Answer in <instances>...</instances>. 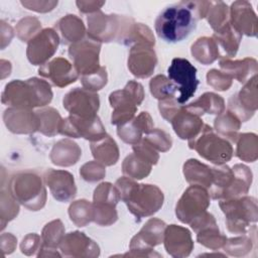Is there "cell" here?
I'll return each instance as SVG.
<instances>
[{"instance_id": "obj_1", "label": "cell", "mask_w": 258, "mask_h": 258, "mask_svg": "<svg viewBox=\"0 0 258 258\" xmlns=\"http://www.w3.org/2000/svg\"><path fill=\"white\" fill-rule=\"evenodd\" d=\"M114 185L119 192L120 200L138 220L153 216L163 205L164 195L157 185L137 183L133 178L125 175L118 178Z\"/></svg>"}, {"instance_id": "obj_2", "label": "cell", "mask_w": 258, "mask_h": 258, "mask_svg": "<svg viewBox=\"0 0 258 258\" xmlns=\"http://www.w3.org/2000/svg\"><path fill=\"white\" fill-rule=\"evenodd\" d=\"M198 17L194 1H180L165 7L156 17L157 35L166 42L175 43L186 38L197 27Z\"/></svg>"}, {"instance_id": "obj_3", "label": "cell", "mask_w": 258, "mask_h": 258, "mask_svg": "<svg viewBox=\"0 0 258 258\" xmlns=\"http://www.w3.org/2000/svg\"><path fill=\"white\" fill-rule=\"evenodd\" d=\"M51 86L47 81L33 77L26 81L13 80L6 84L2 95V104L18 109L46 107L52 100Z\"/></svg>"}, {"instance_id": "obj_4", "label": "cell", "mask_w": 258, "mask_h": 258, "mask_svg": "<svg viewBox=\"0 0 258 258\" xmlns=\"http://www.w3.org/2000/svg\"><path fill=\"white\" fill-rule=\"evenodd\" d=\"M42 177L30 170L15 173L9 180L8 188L17 202L29 211H39L46 203L47 192Z\"/></svg>"}, {"instance_id": "obj_5", "label": "cell", "mask_w": 258, "mask_h": 258, "mask_svg": "<svg viewBox=\"0 0 258 258\" xmlns=\"http://www.w3.org/2000/svg\"><path fill=\"white\" fill-rule=\"evenodd\" d=\"M134 22L130 16L105 14L100 10L88 15L87 35L101 43L112 41L122 43Z\"/></svg>"}, {"instance_id": "obj_6", "label": "cell", "mask_w": 258, "mask_h": 258, "mask_svg": "<svg viewBox=\"0 0 258 258\" xmlns=\"http://www.w3.org/2000/svg\"><path fill=\"white\" fill-rule=\"evenodd\" d=\"M219 206L225 215L227 229L231 233L246 234L250 224L258 220L257 200L253 197L245 195L223 199L220 200Z\"/></svg>"}, {"instance_id": "obj_7", "label": "cell", "mask_w": 258, "mask_h": 258, "mask_svg": "<svg viewBox=\"0 0 258 258\" xmlns=\"http://www.w3.org/2000/svg\"><path fill=\"white\" fill-rule=\"evenodd\" d=\"M187 141L190 149L216 165L225 164L231 160L234 153L231 142L218 135L208 124H204L199 134Z\"/></svg>"}, {"instance_id": "obj_8", "label": "cell", "mask_w": 258, "mask_h": 258, "mask_svg": "<svg viewBox=\"0 0 258 258\" xmlns=\"http://www.w3.org/2000/svg\"><path fill=\"white\" fill-rule=\"evenodd\" d=\"M144 97L143 86L136 81H129L123 89L112 92L109 95V103L113 109L111 123L119 126L132 120Z\"/></svg>"}, {"instance_id": "obj_9", "label": "cell", "mask_w": 258, "mask_h": 258, "mask_svg": "<svg viewBox=\"0 0 258 258\" xmlns=\"http://www.w3.org/2000/svg\"><path fill=\"white\" fill-rule=\"evenodd\" d=\"M166 224L157 218H150L141 230L131 239L130 251L123 256L126 257H161L153 250L155 246L163 243Z\"/></svg>"}, {"instance_id": "obj_10", "label": "cell", "mask_w": 258, "mask_h": 258, "mask_svg": "<svg viewBox=\"0 0 258 258\" xmlns=\"http://www.w3.org/2000/svg\"><path fill=\"white\" fill-rule=\"evenodd\" d=\"M120 201L119 192L111 182H101L93 195V222L99 226H111L118 220L116 206Z\"/></svg>"}, {"instance_id": "obj_11", "label": "cell", "mask_w": 258, "mask_h": 258, "mask_svg": "<svg viewBox=\"0 0 258 258\" xmlns=\"http://www.w3.org/2000/svg\"><path fill=\"white\" fill-rule=\"evenodd\" d=\"M168 79L175 85L178 94L176 98L179 104L187 102L196 93L200 81L197 78V69L189 60L182 57H174L167 69Z\"/></svg>"}, {"instance_id": "obj_12", "label": "cell", "mask_w": 258, "mask_h": 258, "mask_svg": "<svg viewBox=\"0 0 258 258\" xmlns=\"http://www.w3.org/2000/svg\"><path fill=\"white\" fill-rule=\"evenodd\" d=\"M209 206L210 196L208 189L201 185L191 184L179 198L175 206V215L181 223L189 225L194 220L206 213Z\"/></svg>"}, {"instance_id": "obj_13", "label": "cell", "mask_w": 258, "mask_h": 258, "mask_svg": "<svg viewBox=\"0 0 258 258\" xmlns=\"http://www.w3.org/2000/svg\"><path fill=\"white\" fill-rule=\"evenodd\" d=\"M101 44L87 35L83 40L69 46V55L79 75H90L100 69Z\"/></svg>"}, {"instance_id": "obj_14", "label": "cell", "mask_w": 258, "mask_h": 258, "mask_svg": "<svg viewBox=\"0 0 258 258\" xmlns=\"http://www.w3.org/2000/svg\"><path fill=\"white\" fill-rule=\"evenodd\" d=\"M59 134L71 138H84L93 142L103 138L107 133L98 115L88 118L70 115L62 119Z\"/></svg>"}, {"instance_id": "obj_15", "label": "cell", "mask_w": 258, "mask_h": 258, "mask_svg": "<svg viewBox=\"0 0 258 258\" xmlns=\"http://www.w3.org/2000/svg\"><path fill=\"white\" fill-rule=\"evenodd\" d=\"M59 35L53 28H44L27 42L26 56L33 66H43L53 56L59 45Z\"/></svg>"}, {"instance_id": "obj_16", "label": "cell", "mask_w": 258, "mask_h": 258, "mask_svg": "<svg viewBox=\"0 0 258 258\" xmlns=\"http://www.w3.org/2000/svg\"><path fill=\"white\" fill-rule=\"evenodd\" d=\"M258 108L257 75L249 79L243 88L228 100V111L233 113L241 122L251 119Z\"/></svg>"}, {"instance_id": "obj_17", "label": "cell", "mask_w": 258, "mask_h": 258, "mask_svg": "<svg viewBox=\"0 0 258 258\" xmlns=\"http://www.w3.org/2000/svg\"><path fill=\"white\" fill-rule=\"evenodd\" d=\"M62 105L70 115L88 118L97 115L100 108V99L95 92L84 88H75L64 95Z\"/></svg>"}, {"instance_id": "obj_18", "label": "cell", "mask_w": 258, "mask_h": 258, "mask_svg": "<svg viewBox=\"0 0 258 258\" xmlns=\"http://www.w3.org/2000/svg\"><path fill=\"white\" fill-rule=\"evenodd\" d=\"M189 226L197 234V241L210 250L223 248L228 239L220 232L215 217L209 212L194 220Z\"/></svg>"}, {"instance_id": "obj_19", "label": "cell", "mask_w": 258, "mask_h": 258, "mask_svg": "<svg viewBox=\"0 0 258 258\" xmlns=\"http://www.w3.org/2000/svg\"><path fill=\"white\" fill-rule=\"evenodd\" d=\"M45 185L48 186L51 196L60 203H68L75 199L77 186L74 175L61 169H47L43 174Z\"/></svg>"}, {"instance_id": "obj_20", "label": "cell", "mask_w": 258, "mask_h": 258, "mask_svg": "<svg viewBox=\"0 0 258 258\" xmlns=\"http://www.w3.org/2000/svg\"><path fill=\"white\" fill-rule=\"evenodd\" d=\"M38 74L58 88H64L79 78V73L73 62L64 57H54L47 61L38 69Z\"/></svg>"}, {"instance_id": "obj_21", "label": "cell", "mask_w": 258, "mask_h": 258, "mask_svg": "<svg viewBox=\"0 0 258 258\" xmlns=\"http://www.w3.org/2000/svg\"><path fill=\"white\" fill-rule=\"evenodd\" d=\"M157 64L156 52L152 46L146 44H135L131 46L127 59L130 73L138 79L149 78Z\"/></svg>"}, {"instance_id": "obj_22", "label": "cell", "mask_w": 258, "mask_h": 258, "mask_svg": "<svg viewBox=\"0 0 258 258\" xmlns=\"http://www.w3.org/2000/svg\"><path fill=\"white\" fill-rule=\"evenodd\" d=\"M59 249L63 256L76 258H95L100 255L99 245L85 233L73 231L64 235Z\"/></svg>"}, {"instance_id": "obj_23", "label": "cell", "mask_w": 258, "mask_h": 258, "mask_svg": "<svg viewBox=\"0 0 258 258\" xmlns=\"http://www.w3.org/2000/svg\"><path fill=\"white\" fill-rule=\"evenodd\" d=\"M163 244L166 252L174 258L187 257L194 249V241L189 230L175 224L166 226Z\"/></svg>"}, {"instance_id": "obj_24", "label": "cell", "mask_w": 258, "mask_h": 258, "mask_svg": "<svg viewBox=\"0 0 258 258\" xmlns=\"http://www.w3.org/2000/svg\"><path fill=\"white\" fill-rule=\"evenodd\" d=\"M230 23L241 34L250 37L257 35L258 21L250 2L245 0L234 1L230 8Z\"/></svg>"}, {"instance_id": "obj_25", "label": "cell", "mask_w": 258, "mask_h": 258, "mask_svg": "<svg viewBox=\"0 0 258 258\" xmlns=\"http://www.w3.org/2000/svg\"><path fill=\"white\" fill-rule=\"evenodd\" d=\"M6 128L14 134H32L39 129V119L31 109L8 107L3 113Z\"/></svg>"}, {"instance_id": "obj_26", "label": "cell", "mask_w": 258, "mask_h": 258, "mask_svg": "<svg viewBox=\"0 0 258 258\" xmlns=\"http://www.w3.org/2000/svg\"><path fill=\"white\" fill-rule=\"evenodd\" d=\"M153 128L154 124L150 114L141 112L129 122L117 126V135L123 142L134 145L143 138V134H148Z\"/></svg>"}, {"instance_id": "obj_27", "label": "cell", "mask_w": 258, "mask_h": 258, "mask_svg": "<svg viewBox=\"0 0 258 258\" xmlns=\"http://www.w3.org/2000/svg\"><path fill=\"white\" fill-rule=\"evenodd\" d=\"M174 133L182 140H189L197 136L204 126L202 116L183 106L170 121Z\"/></svg>"}, {"instance_id": "obj_28", "label": "cell", "mask_w": 258, "mask_h": 258, "mask_svg": "<svg viewBox=\"0 0 258 258\" xmlns=\"http://www.w3.org/2000/svg\"><path fill=\"white\" fill-rule=\"evenodd\" d=\"M219 64L224 73L236 79L241 84H245L249 79L257 75L258 72L257 60L253 57L231 59L229 56H223Z\"/></svg>"}, {"instance_id": "obj_29", "label": "cell", "mask_w": 258, "mask_h": 258, "mask_svg": "<svg viewBox=\"0 0 258 258\" xmlns=\"http://www.w3.org/2000/svg\"><path fill=\"white\" fill-rule=\"evenodd\" d=\"M82 156V149L70 138L58 140L52 146L49 154L50 161L61 167H69L76 164Z\"/></svg>"}, {"instance_id": "obj_30", "label": "cell", "mask_w": 258, "mask_h": 258, "mask_svg": "<svg viewBox=\"0 0 258 258\" xmlns=\"http://www.w3.org/2000/svg\"><path fill=\"white\" fill-rule=\"evenodd\" d=\"M56 32L66 44H74L83 40L87 35L83 20L74 14H67L56 23Z\"/></svg>"}, {"instance_id": "obj_31", "label": "cell", "mask_w": 258, "mask_h": 258, "mask_svg": "<svg viewBox=\"0 0 258 258\" xmlns=\"http://www.w3.org/2000/svg\"><path fill=\"white\" fill-rule=\"evenodd\" d=\"M182 172L185 180L189 184L201 185L209 189L213 182V170L209 165L198 159H187L182 166Z\"/></svg>"}, {"instance_id": "obj_32", "label": "cell", "mask_w": 258, "mask_h": 258, "mask_svg": "<svg viewBox=\"0 0 258 258\" xmlns=\"http://www.w3.org/2000/svg\"><path fill=\"white\" fill-rule=\"evenodd\" d=\"M213 182L208 189L210 198L213 200L226 199L234 180V172L227 164H220L212 167Z\"/></svg>"}, {"instance_id": "obj_33", "label": "cell", "mask_w": 258, "mask_h": 258, "mask_svg": "<svg viewBox=\"0 0 258 258\" xmlns=\"http://www.w3.org/2000/svg\"><path fill=\"white\" fill-rule=\"evenodd\" d=\"M90 148L95 160L101 162L105 166H112L116 164L119 159L118 145L108 134L97 141L91 142Z\"/></svg>"}, {"instance_id": "obj_34", "label": "cell", "mask_w": 258, "mask_h": 258, "mask_svg": "<svg viewBox=\"0 0 258 258\" xmlns=\"http://www.w3.org/2000/svg\"><path fill=\"white\" fill-rule=\"evenodd\" d=\"M194 58L202 64H211L220 57L219 45L213 37L202 36L198 38L190 47Z\"/></svg>"}, {"instance_id": "obj_35", "label": "cell", "mask_w": 258, "mask_h": 258, "mask_svg": "<svg viewBox=\"0 0 258 258\" xmlns=\"http://www.w3.org/2000/svg\"><path fill=\"white\" fill-rule=\"evenodd\" d=\"M186 106L200 116L204 114L219 115L225 111L224 99L220 95L213 92L204 93L196 101Z\"/></svg>"}, {"instance_id": "obj_36", "label": "cell", "mask_w": 258, "mask_h": 258, "mask_svg": "<svg viewBox=\"0 0 258 258\" xmlns=\"http://www.w3.org/2000/svg\"><path fill=\"white\" fill-rule=\"evenodd\" d=\"M241 121L230 111H224L214 120V128L218 135L229 142H236L241 128Z\"/></svg>"}, {"instance_id": "obj_37", "label": "cell", "mask_w": 258, "mask_h": 258, "mask_svg": "<svg viewBox=\"0 0 258 258\" xmlns=\"http://www.w3.org/2000/svg\"><path fill=\"white\" fill-rule=\"evenodd\" d=\"M212 37L225 50L229 57L236 55L242 40V34L231 25L230 21L215 31Z\"/></svg>"}, {"instance_id": "obj_38", "label": "cell", "mask_w": 258, "mask_h": 258, "mask_svg": "<svg viewBox=\"0 0 258 258\" xmlns=\"http://www.w3.org/2000/svg\"><path fill=\"white\" fill-rule=\"evenodd\" d=\"M232 170L234 172V180L226 199L245 196L252 184L253 174L247 165L237 163L232 167Z\"/></svg>"}, {"instance_id": "obj_39", "label": "cell", "mask_w": 258, "mask_h": 258, "mask_svg": "<svg viewBox=\"0 0 258 258\" xmlns=\"http://www.w3.org/2000/svg\"><path fill=\"white\" fill-rule=\"evenodd\" d=\"M35 112L39 119L38 132L47 137L59 134L62 118L56 109L52 107H42Z\"/></svg>"}, {"instance_id": "obj_40", "label": "cell", "mask_w": 258, "mask_h": 258, "mask_svg": "<svg viewBox=\"0 0 258 258\" xmlns=\"http://www.w3.org/2000/svg\"><path fill=\"white\" fill-rule=\"evenodd\" d=\"M152 169V164L137 155L130 153L122 162V172L125 176L133 179H143L147 177Z\"/></svg>"}, {"instance_id": "obj_41", "label": "cell", "mask_w": 258, "mask_h": 258, "mask_svg": "<svg viewBox=\"0 0 258 258\" xmlns=\"http://www.w3.org/2000/svg\"><path fill=\"white\" fill-rule=\"evenodd\" d=\"M236 156L242 161L254 162L258 158V136L248 132L239 134L236 140Z\"/></svg>"}, {"instance_id": "obj_42", "label": "cell", "mask_w": 258, "mask_h": 258, "mask_svg": "<svg viewBox=\"0 0 258 258\" xmlns=\"http://www.w3.org/2000/svg\"><path fill=\"white\" fill-rule=\"evenodd\" d=\"M19 203L13 197L10 189L1 184L0 191V220L1 230H4L6 224L15 219L19 213Z\"/></svg>"}, {"instance_id": "obj_43", "label": "cell", "mask_w": 258, "mask_h": 258, "mask_svg": "<svg viewBox=\"0 0 258 258\" xmlns=\"http://www.w3.org/2000/svg\"><path fill=\"white\" fill-rule=\"evenodd\" d=\"M41 248L57 250L64 237V226L58 219L47 223L41 231Z\"/></svg>"}, {"instance_id": "obj_44", "label": "cell", "mask_w": 258, "mask_h": 258, "mask_svg": "<svg viewBox=\"0 0 258 258\" xmlns=\"http://www.w3.org/2000/svg\"><path fill=\"white\" fill-rule=\"evenodd\" d=\"M69 217L77 227H85L93 222V204L85 199L74 201L69 207Z\"/></svg>"}, {"instance_id": "obj_45", "label": "cell", "mask_w": 258, "mask_h": 258, "mask_svg": "<svg viewBox=\"0 0 258 258\" xmlns=\"http://www.w3.org/2000/svg\"><path fill=\"white\" fill-rule=\"evenodd\" d=\"M122 43L130 46L135 44H146L153 47L155 45V37L152 30L147 25L134 22Z\"/></svg>"}, {"instance_id": "obj_46", "label": "cell", "mask_w": 258, "mask_h": 258, "mask_svg": "<svg viewBox=\"0 0 258 258\" xmlns=\"http://www.w3.org/2000/svg\"><path fill=\"white\" fill-rule=\"evenodd\" d=\"M149 89L151 95L158 101L175 98L177 89L175 85L164 75H157L150 80Z\"/></svg>"}, {"instance_id": "obj_47", "label": "cell", "mask_w": 258, "mask_h": 258, "mask_svg": "<svg viewBox=\"0 0 258 258\" xmlns=\"http://www.w3.org/2000/svg\"><path fill=\"white\" fill-rule=\"evenodd\" d=\"M214 31L219 30L230 21V10L223 1H211V6L206 16Z\"/></svg>"}, {"instance_id": "obj_48", "label": "cell", "mask_w": 258, "mask_h": 258, "mask_svg": "<svg viewBox=\"0 0 258 258\" xmlns=\"http://www.w3.org/2000/svg\"><path fill=\"white\" fill-rule=\"evenodd\" d=\"M253 243L251 237L242 234V236L227 239L223 249L230 256L244 257L253 249Z\"/></svg>"}, {"instance_id": "obj_49", "label": "cell", "mask_w": 258, "mask_h": 258, "mask_svg": "<svg viewBox=\"0 0 258 258\" xmlns=\"http://www.w3.org/2000/svg\"><path fill=\"white\" fill-rule=\"evenodd\" d=\"M41 30V22L34 16H26L20 19L15 26L16 35L23 42H28Z\"/></svg>"}, {"instance_id": "obj_50", "label": "cell", "mask_w": 258, "mask_h": 258, "mask_svg": "<svg viewBox=\"0 0 258 258\" xmlns=\"http://www.w3.org/2000/svg\"><path fill=\"white\" fill-rule=\"evenodd\" d=\"M143 138L158 152H166L172 146L171 136L159 128H153Z\"/></svg>"}, {"instance_id": "obj_51", "label": "cell", "mask_w": 258, "mask_h": 258, "mask_svg": "<svg viewBox=\"0 0 258 258\" xmlns=\"http://www.w3.org/2000/svg\"><path fill=\"white\" fill-rule=\"evenodd\" d=\"M81 83L84 89L91 91V92H97L102 90L108 83V74L105 67H100V69L90 75L82 76L81 77Z\"/></svg>"}, {"instance_id": "obj_52", "label": "cell", "mask_w": 258, "mask_h": 258, "mask_svg": "<svg viewBox=\"0 0 258 258\" xmlns=\"http://www.w3.org/2000/svg\"><path fill=\"white\" fill-rule=\"evenodd\" d=\"M80 175L88 182H96L105 177L106 167L97 160H91L81 166Z\"/></svg>"}, {"instance_id": "obj_53", "label": "cell", "mask_w": 258, "mask_h": 258, "mask_svg": "<svg viewBox=\"0 0 258 258\" xmlns=\"http://www.w3.org/2000/svg\"><path fill=\"white\" fill-rule=\"evenodd\" d=\"M207 84L216 91L224 92L231 88L233 78L223 71L212 69L207 73Z\"/></svg>"}, {"instance_id": "obj_54", "label": "cell", "mask_w": 258, "mask_h": 258, "mask_svg": "<svg viewBox=\"0 0 258 258\" xmlns=\"http://www.w3.org/2000/svg\"><path fill=\"white\" fill-rule=\"evenodd\" d=\"M132 148L134 153H136L152 165H155L159 160L158 151L155 150L144 138H142L138 143L132 145Z\"/></svg>"}, {"instance_id": "obj_55", "label": "cell", "mask_w": 258, "mask_h": 258, "mask_svg": "<svg viewBox=\"0 0 258 258\" xmlns=\"http://www.w3.org/2000/svg\"><path fill=\"white\" fill-rule=\"evenodd\" d=\"M41 248V237L36 233L27 234L20 243V251L26 256L34 255Z\"/></svg>"}, {"instance_id": "obj_56", "label": "cell", "mask_w": 258, "mask_h": 258, "mask_svg": "<svg viewBox=\"0 0 258 258\" xmlns=\"http://www.w3.org/2000/svg\"><path fill=\"white\" fill-rule=\"evenodd\" d=\"M181 107L182 105L177 102L176 98L164 99L158 102L159 113L162 116V118L165 119L167 122H170L172 120V118L180 110Z\"/></svg>"}, {"instance_id": "obj_57", "label": "cell", "mask_w": 258, "mask_h": 258, "mask_svg": "<svg viewBox=\"0 0 258 258\" xmlns=\"http://www.w3.org/2000/svg\"><path fill=\"white\" fill-rule=\"evenodd\" d=\"M22 6L28 10L38 13H46L53 10L57 6V1H21Z\"/></svg>"}, {"instance_id": "obj_58", "label": "cell", "mask_w": 258, "mask_h": 258, "mask_svg": "<svg viewBox=\"0 0 258 258\" xmlns=\"http://www.w3.org/2000/svg\"><path fill=\"white\" fill-rule=\"evenodd\" d=\"M17 239L11 233H2L0 237V250L3 256L11 254L16 249Z\"/></svg>"}, {"instance_id": "obj_59", "label": "cell", "mask_w": 258, "mask_h": 258, "mask_svg": "<svg viewBox=\"0 0 258 258\" xmlns=\"http://www.w3.org/2000/svg\"><path fill=\"white\" fill-rule=\"evenodd\" d=\"M76 5L79 8L80 12L86 14H93L101 10L103 5H105V1H84L79 0L76 1Z\"/></svg>"}, {"instance_id": "obj_60", "label": "cell", "mask_w": 258, "mask_h": 258, "mask_svg": "<svg viewBox=\"0 0 258 258\" xmlns=\"http://www.w3.org/2000/svg\"><path fill=\"white\" fill-rule=\"evenodd\" d=\"M0 27H1V32H0V36H1V49H4L12 40L13 36H14V30L12 28V26L5 22L4 20L0 21Z\"/></svg>"}, {"instance_id": "obj_61", "label": "cell", "mask_w": 258, "mask_h": 258, "mask_svg": "<svg viewBox=\"0 0 258 258\" xmlns=\"http://www.w3.org/2000/svg\"><path fill=\"white\" fill-rule=\"evenodd\" d=\"M37 257H60L61 255L57 252V250H51V249H45L40 248V250L37 252Z\"/></svg>"}, {"instance_id": "obj_62", "label": "cell", "mask_w": 258, "mask_h": 258, "mask_svg": "<svg viewBox=\"0 0 258 258\" xmlns=\"http://www.w3.org/2000/svg\"><path fill=\"white\" fill-rule=\"evenodd\" d=\"M1 79H5L11 73V63L8 60L1 59Z\"/></svg>"}]
</instances>
